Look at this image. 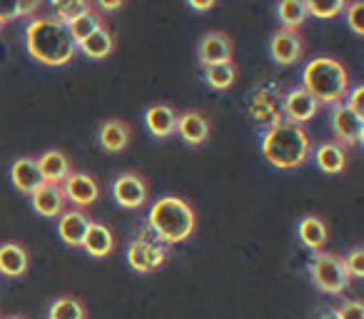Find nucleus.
Segmentation results:
<instances>
[{
    "label": "nucleus",
    "mask_w": 364,
    "mask_h": 319,
    "mask_svg": "<svg viewBox=\"0 0 364 319\" xmlns=\"http://www.w3.org/2000/svg\"><path fill=\"white\" fill-rule=\"evenodd\" d=\"M26 50L41 65L60 67L73 60L77 48L70 40L68 26L53 16H36L26 26Z\"/></svg>",
    "instance_id": "f257e3e1"
},
{
    "label": "nucleus",
    "mask_w": 364,
    "mask_h": 319,
    "mask_svg": "<svg viewBox=\"0 0 364 319\" xmlns=\"http://www.w3.org/2000/svg\"><path fill=\"white\" fill-rule=\"evenodd\" d=\"M259 150H262L267 165H272L274 170H297L309 160L312 140L304 132V127L279 120L264 130Z\"/></svg>",
    "instance_id": "f03ea898"
},
{
    "label": "nucleus",
    "mask_w": 364,
    "mask_h": 319,
    "mask_svg": "<svg viewBox=\"0 0 364 319\" xmlns=\"http://www.w3.org/2000/svg\"><path fill=\"white\" fill-rule=\"evenodd\" d=\"M195 225L198 220H195L193 205L177 195H165V198L155 200L147 210V227L167 247L193 237Z\"/></svg>",
    "instance_id": "7ed1b4c3"
},
{
    "label": "nucleus",
    "mask_w": 364,
    "mask_h": 319,
    "mask_svg": "<svg viewBox=\"0 0 364 319\" xmlns=\"http://www.w3.org/2000/svg\"><path fill=\"white\" fill-rule=\"evenodd\" d=\"M302 87L319 105H337L349 92V72L334 58L317 55L304 65Z\"/></svg>",
    "instance_id": "20e7f679"
},
{
    "label": "nucleus",
    "mask_w": 364,
    "mask_h": 319,
    "mask_svg": "<svg viewBox=\"0 0 364 319\" xmlns=\"http://www.w3.org/2000/svg\"><path fill=\"white\" fill-rule=\"evenodd\" d=\"M309 277L314 287L324 294H342L349 287V274L342 264V257L332 252H314L309 259Z\"/></svg>",
    "instance_id": "39448f33"
},
{
    "label": "nucleus",
    "mask_w": 364,
    "mask_h": 319,
    "mask_svg": "<svg viewBox=\"0 0 364 319\" xmlns=\"http://www.w3.org/2000/svg\"><path fill=\"white\" fill-rule=\"evenodd\" d=\"M167 259V244L152 234V237H135L127 244V264H130L132 272H155L165 264Z\"/></svg>",
    "instance_id": "423d86ee"
},
{
    "label": "nucleus",
    "mask_w": 364,
    "mask_h": 319,
    "mask_svg": "<svg viewBox=\"0 0 364 319\" xmlns=\"http://www.w3.org/2000/svg\"><path fill=\"white\" fill-rule=\"evenodd\" d=\"M329 127H332L334 137H337V145H344V147L359 145L364 137V120L359 115H354L344 102L332 105V112H329Z\"/></svg>",
    "instance_id": "0eeeda50"
},
{
    "label": "nucleus",
    "mask_w": 364,
    "mask_h": 319,
    "mask_svg": "<svg viewBox=\"0 0 364 319\" xmlns=\"http://www.w3.org/2000/svg\"><path fill=\"white\" fill-rule=\"evenodd\" d=\"M112 200L125 210H140L147 202V185L137 173H122L112 180Z\"/></svg>",
    "instance_id": "6e6552de"
},
{
    "label": "nucleus",
    "mask_w": 364,
    "mask_h": 319,
    "mask_svg": "<svg viewBox=\"0 0 364 319\" xmlns=\"http://www.w3.org/2000/svg\"><path fill=\"white\" fill-rule=\"evenodd\" d=\"M269 58H272L277 65H294V63L302 58L304 43L299 38L297 31H287V28H279L277 33H272L269 38Z\"/></svg>",
    "instance_id": "1a4fd4ad"
},
{
    "label": "nucleus",
    "mask_w": 364,
    "mask_h": 319,
    "mask_svg": "<svg viewBox=\"0 0 364 319\" xmlns=\"http://www.w3.org/2000/svg\"><path fill=\"white\" fill-rule=\"evenodd\" d=\"M282 112H284V117H287V122L302 127L304 122H309L319 112V102L299 85V87H292V90L284 95Z\"/></svg>",
    "instance_id": "9d476101"
},
{
    "label": "nucleus",
    "mask_w": 364,
    "mask_h": 319,
    "mask_svg": "<svg viewBox=\"0 0 364 319\" xmlns=\"http://www.w3.org/2000/svg\"><path fill=\"white\" fill-rule=\"evenodd\" d=\"M60 190L65 195V202H73L75 207H87L100 198V185L85 173H70Z\"/></svg>",
    "instance_id": "9b49d317"
},
{
    "label": "nucleus",
    "mask_w": 364,
    "mask_h": 319,
    "mask_svg": "<svg viewBox=\"0 0 364 319\" xmlns=\"http://www.w3.org/2000/svg\"><path fill=\"white\" fill-rule=\"evenodd\" d=\"M198 58L205 67L208 65H220V63H232V40L225 33L210 31L200 38L198 45Z\"/></svg>",
    "instance_id": "f8f14e48"
},
{
    "label": "nucleus",
    "mask_w": 364,
    "mask_h": 319,
    "mask_svg": "<svg viewBox=\"0 0 364 319\" xmlns=\"http://www.w3.org/2000/svg\"><path fill=\"white\" fill-rule=\"evenodd\" d=\"M31 205L36 210V215H41L46 220H55L65 212V195H63L60 185L43 183L41 188H36L31 193Z\"/></svg>",
    "instance_id": "ddd939ff"
},
{
    "label": "nucleus",
    "mask_w": 364,
    "mask_h": 319,
    "mask_svg": "<svg viewBox=\"0 0 364 319\" xmlns=\"http://www.w3.org/2000/svg\"><path fill=\"white\" fill-rule=\"evenodd\" d=\"M175 132L180 135L182 142L198 147L203 142H208L210 137V120L200 110H185L177 115V127Z\"/></svg>",
    "instance_id": "4468645a"
},
{
    "label": "nucleus",
    "mask_w": 364,
    "mask_h": 319,
    "mask_svg": "<svg viewBox=\"0 0 364 319\" xmlns=\"http://www.w3.org/2000/svg\"><path fill=\"white\" fill-rule=\"evenodd\" d=\"M90 225L92 220L82 210H65L58 217V234L68 247H82V239H85Z\"/></svg>",
    "instance_id": "2eb2a0df"
},
{
    "label": "nucleus",
    "mask_w": 364,
    "mask_h": 319,
    "mask_svg": "<svg viewBox=\"0 0 364 319\" xmlns=\"http://www.w3.org/2000/svg\"><path fill=\"white\" fill-rule=\"evenodd\" d=\"M36 163H38V170H41L43 183H48V185H63L68 175L73 173L68 155L63 150H55V147L46 150L41 157H36Z\"/></svg>",
    "instance_id": "dca6fc26"
},
{
    "label": "nucleus",
    "mask_w": 364,
    "mask_h": 319,
    "mask_svg": "<svg viewBox=\"0 0 364 319\" xmlns=\"http://www.w3.org/2000/svg\"><path fill=\"white\" fill-rule=\"evenodd\" d=\"M145 127L152 137L157 140H165V137L175 135L177 127V112L172 105H165V102H155L145 110Z\"/></svg>",
    "instance_id": "f3484780"
},
{
    "label": "nucleus",
    "mask_w": 364,
    "mask_h": 319,
    "mask_svg": "<svg viewBox=\"0 0 364 319\" xmlns=\"http://www.w3.org/2000/svg\"><path fill=\"white\" fill-rule=\"evenodd\" d=\"M11 183L23 195H31L36 188H41L43 178L41 170H38L36 157H18L16 163L11 165Z\"/></svg>",
    "instance_id": "a211bd4d"
},
{
    "label": "nucleus",
    "mask_w": 364,
    "mask_h": 319,
    "mask_svg": "<svg viewBox=\"0 0 364 319\" xmlns=\"http://www.w3.org/2000/svg\"><path fill=\"white\" fill-rule=\"evenodd\" d=\"M97 142H100V147L105 152L117 155V152H122L127 145H130V127H127L122 120L110 117V120H105L100 127H97Z\"/></svg>",
    "instance_id": "6ab92c4d"
},
{
    "label": "nucleus",
    "mask_w": 364,
    "mask_h": 319,
    "mask_svg": "<svg viewBox=\"0 0 364 319\" xmlns=\"http://www.w3.org/2000/svg\"><path fill=\"white\" fill-rule=\"evenodd\" d=\"M312 160L324 175H339L347 168V150L337 142H322L314 147Z\"/></svg>",
    "instance_id": "aec40b11"
},
{
    "label": "nucleus",
    "mask_w": 364,
    "mask_h": 319,
    "mask_svg": "<svg viewBox=\"0 0 364 319\" xmlns=\"http://www.w3.org/2000/svg\"><path fill=\"white\" fill-rule=\"evenodd\" d=\"M28 267H31V257H28V252L21 244H16V242L0 244V274L18 279L28 272Z\"/></svg>",
    "instance_id": "412c9836"
},
{
    "label": "nucleus",
    "mask_w": 364,
    "mask_h": 319,
    "mask_svg": "<svg viewBox=\"0 0 364 319\" xmlns=\"http://www.w3.org/2000/svg\"><path fill=\"white\" fill-rule=\"evenodd\" d=\"M297 237L312 252H322V247L329 239V229L324 225V220H319L317 215H307V217L299 220L297 225Z\"/></svg>",
    "instance_id": "4be33fe9"
},
{
    "label": "nucleus",
    "mask_w": 364,
    "mask_h": 319,
    "mask_svg": "<svg viewBox=\"0 0 364 319\" xmlns=\"http://www.w3.org/2000/svg\"><path fill=\"white\" fill-rule=\"evenodd\" d=\"M82 247H85V252L90 254V257L102 259V257H107V254H112V249H115V234H112V229L107 227V225L92 222L85 239H82Z\"/></svg>",
    "instance_id": "5701e85b"
},
{
    "label": "nucleus",
    "mask_w": 364,
    "mask_h": 319,
    "mask_svg": "<svg viewBox=\"0 0 364 319\" xmlns=\"http://www.w3.org/2000/svg\"><path fill=\"white\" fill-rule=\"evenodd\" d=\"M77 50H80L87 60H105V58L115 50V38H112L110 28H107V26L97 28L90 38H85V40H82V45L77 48Z\"/></svg>",
    "instance_id": "b1692460"
},
{
    "label": "nucleus",
    "mask_w": 364,
    "mask_h": 319,
    "mask_svg": "<svg viewBox=\"0 0 364 319\" xmlns=\"http://www.w3.org/2000/svg\"><path fill=\"white\" fill-rule=\"evenodd\" d=\"M274 13H277V21L282 23V28H287V31H297L309 18L307 6H304L302 0H282V3H277Z\"/></svg>",
    "instance_id": "393cba45"
},
{
    "label": "nucleus",
    "mask_w": 364,
    "mask_h": 319,
    "mask_svg": "<svg viewBox=\"0 0 364 319\" xmlns=\"http://www.w3.org/2000/svg\"><path fill=\"white\" fill-rule=\"evenodd\" d=\"M105 26V21H102V16L97 11H90L85 13V16H80L77 21H73L70 26H68V33H70V40L75 43V48L82 45V40L85 38H90L92 33L97 31V28Z\"/></svg>",
    "instance_id": "a878e982"
},
{
    "label": "nucleus",
    "mask_w": 364,
    "mask_h": 319,
    "mask_svg": "<svg viewBox=\"0 0 364 319\" xmlns=\"http://www.w3.org/2000/svg\"><path fill=\"white\" fill-rule=\"evenodd\" d=\"M237 80V67L235 63H220V65H208L205 67V82L213 90H228Z\"/></svg>",
    "instance_id": "bb28decb"
},
{
    "label": "nucleus",
    "mask_w": 364,
    "mask_h": 319,
    "mask_svg": "<svg viewBox=\"0 0 364 319\" xmlns=\"http://www.w3.org/2000/svg\"><path fill=\"white\" fill-rule=\"evenodd\" d=\"M48 319H85V307L75 297H58L48 307Z\"/></svg>",
    "instance_id": "cd10ccee"
},
{
    "label": "nucleus",
    "mask_w": 364,
    "mask_h": 319,
    "mask_svg": "<svg viewBox=\"0 0 364 319\" xmlns=\"http://www.w3.org/2000/svg\"><path fill=\"white\" fill-rule=\"evenodd\" d=\"M90 11H92V6L87 0H65V3H55V6H53L50 16L55 18V21H60L63 26H70L73 21H77V18Z\"/></svg>",
    "instance_id": "c85d7f7f"
},
{
    "label": "nucleus",
    "mask_w": 364,
    "mask_h": 319,
    "mask_svg": "<svg viewBox=\"0 0 364 319\" xmlns=\"http://www.w3.org/2000/svg\"><path fill=\"white\" fill-rule=\"evenodd\" d=\"M304 6H307V16L319 18V21H329V18L344 13V6H347V3H344V0H334V3H317V0H307Z\"/></svg>",
    "instance_id": "c756f323"
},
{
    "label": "nucleus",
    "mask_w": 364,
    "mask_h": 319,
    "mask_svg": "<svg viewBox=\"0 0 364 319\" xmlns=\"http://www.w3.org/2000/svg\"><path fill=\"white\" fill-rule=\"evenodd\" d=\"M344 269H347L349 279H362L364 277V249L362 247H354L347 257L342 259Z\"/></svg>",
    "instance_id": "7c9ffc66"
},
{
    "label": "nucleus",
    "mask_w": 364,
    "mask_h": 319,
    "mask_svg": "<svg viewBox=\"0 0 364 319\" xmlns=\"http://www.w3.org/2000/svg\"><path fill=\"white\" fill-rule=\"evenodd\" d=\"M344 13H347V26L352 28L354 36H364V3H347Z\"/></svg>",
    "instance_id": "2f4dec72"
},
{
    "label": "nucleus",
    "mask_w": 364,
    "mask_h": 319,
    "mask_svg": "<svg viewBox=\"0 0 364 319\" xmlns=\"http://www.w3.org/2000/svg\"><path fill=\"white\" fill-rule=\"evenodd\" d=\"M334 314H337V319H364V304L359 299H349V302L339 304Z\"/></svg>",
    "instance_id": "473e14b6"
},
{
    "label": "nucleus",
    "mask_w": 364,
    "mask_h": 319,
    "mask_svg": "<svg viewBox=\"0 0 364 319\" xmlns=\"http://www.w3.org/2000/svg\"><path fill=\"white\" fill-rule=\"evenodd\" d=\"M342 102H344V105L349 107V110L354 112V115L364 117V87H362V85L352 87V92H349V95L344 97Z\"/></svg>",
    "instance_id": "72a5a7b5"
},
{
    "label": "nucleus",
    "mask_w": 364,
    "mask_h": 319,
    "mask_svg": "<svg viewBox=\"0 0 364 319\" xmlns=\"http://www.w3.org/2000/svg\"><path fill=\"white\" fill-rule=\"evenodd\" d=\"M16 18H21L16 0H0V23L6 26V23L16 21Z\"/></svg>",
    "instance_id": "f704fd0d"
},
{
    "label": "nucleus",
    "mask_w": 364,
    "mask_h": 319,
    "mask_svg": "<svg viewBox=\"0 0 364 319\" xmlns=\"http://www.w3.org/2000/svg\"><path fill=\"white\" fill-rule=\"evenodd\" d=\"M38 8H41V3H18V13L21 16H36Z\"/></svg>",
    "instance_id": "c9c22d12"
},
{
    "label": "nucleus",
    "mask_w": 364,
    "mask_h": 319,
    "mask_svg": "<svg viewBox=\"0 0 364 319\" xmlns=\"http://www.w3.org/2000/svg\"><path fill=\"white\" fill-rule=\"evenodd\" d=\"M213 6H215L213 0H205V3H195V0H190V3H188V8H190V11H198V13L210 11V8H213Z\"/></svg>",
    "instance_id": "e433bc0d"
},
{
    "label": "nucleus",
    "mask_w": 364,
    "mask_h": 319,
    "mask_svg": "<svg viewBox=\"0 0 364 319\" xmlns=\"http://www.w3.org/2000/svg\"><path fill=\"white\" fill-rule=\"evenodd\" d=\"M97 8H100L102 13H115V11H120V8H122V3H105V0H100V3H97Z\"/></svg>",
    "instance_id": "4c0bfd02"
},
{
    "label": "nucleus",
    "mask_w": 364,
    "mask_h": 319,
    "mask_svg": "<svg viewBox=\"0 0 364 319\" xmlns=\"http://www.w3.org/2000/svg\"><path fill=\"white\" fill-rule=\"evenodd\" d=\"M319 319H337V314H334V309H332V312H324Z\"/></svg>",
    "instance_id": "58836bf2"
},
{
    "label": "nucleus",
    "mask_w": 364,
    "mask_h": 319,
    "mask_svg": "<svg viewBox=\"0 0 364 319\" xmlns=\"http://www.w3.org/2000/svg\"><path fill=\"white\" fill-rule=\"evenodd\" d=\"M6 319H26V317H21V314H13V317H6Z\"/></svg>",
    "instance_id": "ea45409f"
},
{
    "label": "nucleus",
    "mask_w": 364,
    "mask_h": 319,
    "mask_svg": "<svg viewBox=\"0 0 364 319\" xmlns=\"http://www.w3.org/2000/svg\"><path fill=\"white\" fill-rule=\"evenodd\" d=\"M0 28H3V23H0Z\"/></svg>",
    "instance_id": "a19ab883"
}]
</instances>
